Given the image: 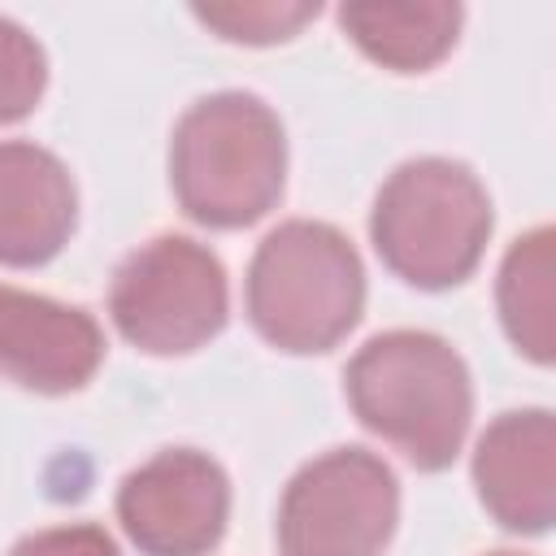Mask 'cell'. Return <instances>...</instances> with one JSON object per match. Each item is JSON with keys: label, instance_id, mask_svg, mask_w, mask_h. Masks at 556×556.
Instances as JSON below:
<instances>
[{"label": "cell", "instance_id": "6da1fadb", "mask_svg": "<svg viewBox=\"0 0 556 556\" xmlns=\"http://www.w3.org/2000/svg\"><path fill=\"white\" fill-rule=\"evenodd\" d=\"M365 430L417 469H447L469 434L473 382L460 352L430 330L374 334L343 374Z\"/></svg>", "mask_w": 556, "mask_h": 556}, {"label": "cell", "instance_id": "7a4b0ae2", "mask_svg": "<svg viewBox=\"0 0 556 556\" xmlns=\"http://www.w3.org/2000/svg\"><path fill=\"white\" fill-rule=\"evenodd\" d=\"M287 182V135L252 91L195 100L169 139V187L182 213L213 230L261 222Z\"/></svg>", "mask_w": 556, "mask_h": 556}, {"label": "cell", "instance_id": "3957f363", "mask_svg": "<svg viewBox=\"0 0 556 556\" xmlns=\"http://www.w3.org/2000/svg\"><path fill=\"white\" fill-rule=\"evenodd\" d=\"M365 308V269L326 222H282L248 265V321L278 352H330Z\"/></svg>", "mask_w": 556, "mask_h": 556}, {"label": "cell", "instance_id": "277c9868", "mask_svg": "<svg viewBox=\"0 0 556 556\" xmlns=\"http://www.w3.org/2000/svg\"><path fill=\"white\" fill-rule=\"evenodd\" d=\"M369 235L395 278L443 291L478 269L491 235V195L469 165L417 156L378 187Z\"/></svg>", "mask_w": 556, "mask_h": 556}, {"label": "cell", "instance_id": "5b68a950", "mask_svg": "<svg viewBox=\"0 0 556 556\" xmlns=\"http://www.w3.org/2000/svg\"><path fill=\"white\" fill-rule=\"evenodd\" d=\"M109 313L122 339L139 352H195L226 326V269L204 243L187 235H156L117 265L109 287Z\"/></svg>", "mask_w": 556, "mask_h": 556}, {"label": "cell", "instance_id": "8992f818", "mask_svg": "<svg viewBox=\"0 0 556 556\" xmlns=\"http://www.w3.org/2000/svg\"><path fill=\"white\" fill-rule=\"evenodd\" d=\"M400 521V482L365 447H334L308 460L278 504L282 556H382Z\"/></svg>", "mask_w": 556, "mask_h": 556}, {"label": "cell", "instance_id": "52a82bcc", "mask_svg": "<svg viewBox=\"0 0 556 556\" xmlns=\"http://www.w3.org/2000/svg\"><path fill=\"white\" fill-rule=\"evenodd\" d=\"M117 521L143 556H204L230 521V478L195 447H165L117 486Z\"/></svg>", "mask_w": 556, "mask_h": 556}, {"label": "cell", "instance_id": "ba28073f", "mask_svg": "<svg viewBox=\"0 0 556 556\" xmlns=\"http://www.w3.org/2000/svg\"><path fill=\"white\" fill-rule=\"evenodd\" d=\"M100 361H104V334L87 308L0 282L4 382L39 395H70L91 382Z\"/></svg>", "mask_w": 556, "mask_h": 556}, {"label": "cell", "instance_id": "9c48e42d", "mask_svg": "<svg viewBox=\"0 0 556 556\" xmlns=\"http://www.w3.org/2000/svg\"><path fill=\"white\" fill-rule=\"evenodd\" d=\"M482 508L517 534H543L556 517V421L547 408L495 417L473 447Z\"/></svg>", "mask_w": 556, "mask_h": 556}, {"label": "cell", "instance_id": "30bf717a", "mask_svg": "<svg viewBox=\"0 0 556 556\" xmlns=\"http://www.w3.org/2000/svg\"><path fill=\"white\" fill-rule=\"evenodd\" d=\"M78 222V191L61 156L39 143H0V265L52 261Z\"/></svg>", "mask_w": 556, "mask_h": 556}, {"label": "cell", "instance_id": "8fae6325", "mask_svg": "<svg viewBox=\"0 0 556 556\" xmlns=\"http://www.w3.org/2000/svg\"><path fill=\"white\" fill-rule=\"evenodd\" d=\"M339 26L369 61H378L395 74H421L452 52L456 30H460V4H447V0H417V4L352 0L339 9Z\"/></svg>", "mask_w": 556, "mask_h": 556}, {"label": "cell", "instance_id": "7c38bea8", "mask_svg": "<svg viewBox=\"0 0 556 556\" xmlns=\"http://www.w3.org/2000/svg\"><path fill=\"white\" fill-rule=\"evenodd\" d=\"M500 321L517 352L547 365L552 361V230L539 226L521 235L500 265Z\"/></svg>", "mask_w": 556, "mask_h": 556}, {"label": "cell", "instance_id": "4fadbf2b", "mask_svg": "<svg viewBox=\"0 0 556 556\" xmlns=\"http://www.w3.org/2000/svg\"><path fill=\"white\" fill-rule=\"evenodd\" d=\"M48 83V61L35 35H26L17 22L0 17V126L22 122Z\"/></svg>", "mask_w": 556, "mask_h": 556}, {"label": "cell", "instance_id": "5bb4252c", "mask_svg": "<svg viewBox=\"0 0 556 556\" xmlns=\"http://www.w3.org/2000/svg\"><path fill=\"white\" fill-rule=\"evenodd\" d=\"M195 17L230 43H278L291 39L308 17H317V4H195Z\"/></svg>", "mask_w": 556, "mask_h": 556}, {"label": "cell", "instance_id": "9a60e30c", "mask_svg": "<svg viewBox=\"0 0 556 556\" xmlns=\"http://www.w3.org/2000/svg\"><path fill=\"white\" fill-rule=\"evenodd\" d=\"M9 556H122L117 543L91 526V521H78V526H48V530H35L26 534Z\"/></svg>", "mask_w": 556, "mask_h": 556}, {"label": "cell", "instance_id": "2e32d148", "mask_svg": "<svg viewBox=\"0 0 556 556\" xmlns=\"http://www.w3.org/2000/svg\"><path fill=\"white\" fill-rule=\"evenodd\" d=\"M491 556H521V552H491Z\"/></svg>", "mask_w": 556, "mask_h": 556}]
</instances>
